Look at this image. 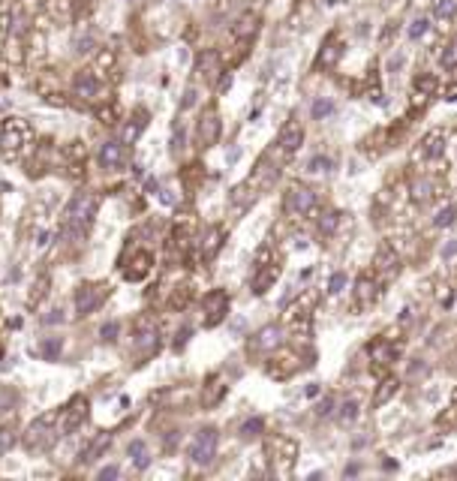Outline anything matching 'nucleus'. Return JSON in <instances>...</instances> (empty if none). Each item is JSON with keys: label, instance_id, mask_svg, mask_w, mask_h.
I'll list each match as a JSON object with an SVG mask.
<instances>
[{"label": "nucleus", "instance_id": "13", "mask_svg": "<svg viewBox=\"0 0 457 481\" xmlns=\"http://www.w3.org/2000/svg\"><path fill=\"white\" fill-rule=\"evenodd\" d=\"M108 295H111L108 283H82L75 289V313L79 316H91V313H96L106 304Z\"/></svg>", "mask_w": 457, "mask_h": 481}, {"label": "nucleus", "instance_id": "19", "mask_svg": "<svg viewBox=\"0 0 457 481\" xmlns=\"http://www.w3.org/2000/svg\"><path fill=\"white\" fill-rule=\"evenodd\" d=\"M283 346V325H265L250 337V355H271Z\"/></svg>", "mask_w": 457, "mask_h": 481}, {"label": "nucleus", "instance_id": "53", "mask_svg": "<svg viewBox=\"0 0 457 481\" xmlns=\"http://www.w3.org/2000/svg\"><path fill=\"white\" fill-rule=\"evenodd\" d=\"M196 99H199L196 87H187V94H184V103H181V108H184V111H187V108H193V106H196Z\"/></svg>", "mask_w": 457, "mask_h": 481}, {"label": "nucleus", "instance_id": "10", "mask_svg": "<svg viewBox=\"0 0 457 481\" xmlns=\"http://www.w3.org/2000/svg\"><path fill=\"white\" fill-rule=\"evenodd\" d=\"M379 295H382V280H379L373 271L358 274V280H355V289H352V310L355 313L370 310L379 301Z\"/></svg>", "mask_w": 457, "mask_h": 481}, {"label": "nucleus", "instance_id": "17", "mask_svg": "<svg viewBox=\"0 0 457 481\" xmlns=\"http://www.w3.org/2000/svg\"><path fill=\"white\" fill-rule=\"evenodd\" d=\"M223 244H226V229H223V226H211V229L202 235V238L193 241L196 262H202V265L214 262V256L223 250Z\"/></svg>", "mask_w": 457, "mask_h": 481}, {"label": "nucleus", "instance_id": "6", "mask_svg": "<svg viewBox=\"0 0 457 481\" xmlns=\"http://www.w3.org/2000/svg\"><path fill=\"white\" fill-rule=\"evenodd\" d=\"M316 205H319V196H316V189L313 187H307V184H289V189L283 193V214L289 217V220H304V217H310L316 211Z\"/></svg>", "mask_w": 457, "mask_h": 481}, {"label": "nucleus", "instance_id": "48", "mask_svg": "<svg viewBox=\"0 0 457 481\" xmlns=\"http://www.w3.org/2000/svg\"><path fill=\"white\" fill-rule=\"evenodd\" d=\"M96 66H99L96 73H106V70H111V66H115V51H111V49H103V51H99Z\"/></svg>", "mask_w": 457, "mask_h": 481}, {"label": "nucleus", "instance_id": "33", "mask_svg": "<svg viewBox=\"0 0 457 481\" xmlns=\"http://www.w3.org/2000/svg\"><path fill=\"white\" fill-rule=\"evenodd\" d=\"M340 220H343L340 211H325V214L319 217V223H316L322 238H334V235H337V229H340Z\"/></svg>", "mask_w": 457, "mask_h": 481}, {"label": "nucleus", "instance_id": "27", "mask_svg": "<svg viewBox=\"0 0 457 481\" xmlns=\"http://www.w3.org/2000/svg\"><path fill=\"white\" fill-rule=\"evenodd\" d=\"M154 268V253L151 250H132V262L124 268V277L130 280V283H139V280H144L151 274Z\"/></svg>", "mask_w": 457, "mask_h": 481}, {"label": "nucleus", "instance_id": "55", "mask_svg": "<svg viewBox=\"0 0 457 481\" xmlns=\"http://www.w3.org/2000/svg\"><path fill=\"white\" fill-rule=\"evenodd\" d=\"M42 322H46V325H54V322H63V313H61V310H51L49 316H42Z\"/></svg>", "mask_w": 457, "mask_h": 481}, {"label": "nucleus", "instance_id": "7", "mask_svg": "<svg viewBox=\"0 0 457 481\" xmlns=\"http://www.w3.org/2000/svg\"><path fill=\"white\" fill-rule=\"evenodd\" d=\"M265 457L277 475L292 473V466L298 461V442L289 439V436H268L265 439Z\"/></svg>", "mask_w": 457, "mask_h": 481}, {"label": "nucleus", "instance_id": "29", "mask_svg": "<svg viewBox=\"0 0 457 481\" xmlns=\"http://www.w3.org/2000/svg\"><path fill=\"white\" fill-rule=\"evenodd\" d=\"M61 156H63V163L73 169V175L79 177V175H82V169H84V163H87V148H84L82 142H70V144H63Z\"/></svg>", "mask_w": 457, "mask_h": 481}, {"label": "nucleus", "instance_id": "16", "mask_svg": "<svg viewBox=\"0 0 457 481\" xmlns=\"http://www.w3.org/2000/svg\"><path fill=\"white\" fill-rule=\"evenodd\" d=\"M304 358H313V355H301L298 349H289V352H280V355H274L271 358V364H268V376L271 379H289V376H295L301 367H307L310 361H304Z\"/></svg>", "mask_w": 457, "mask_h": 481}, {"label": "nucleus", "instance_id": "54", "mask_svg": "<svg viewBox=\"0 0 457 481\" xmlns=\"http://www.w3.org/2000/svg\"><path fill=\"white\" fill-rule=\"evenodd\" d=\"M187 340H189V325H184L181 331L175 334V349H184V346H187Z\"/></svg>", "mask_w": 457, "mask_h": 481}, {"label": "nucleus", "instance_id": "57", "mask_svg": "<svg viewBox=\"0 0 457 481\" xmlns=\"http://www.w3.org/2000/svg\"><path fill=\"white\" fill-rule=\"evenodd\" d=\"M331 406H334V400H322V404H319V416H328Z\"/></svg>", "mask_w": 457, "mask_h": 481}, {"label": "nucleus", "instance_id": "25", "mask_svg": "<svg viewBox=\"0 0 457 481\" xmlns=\"http://www.w3.org/2000/svg\"><path fill=\"white\" fill-rule=\"evenodd\" d=\"M196 73H199V75H202V78H205V82H208V85H214V82H217V78H220L223 73H226V70H223V54H220V51H214V49H208L205 54H199Z\"/></svg>", "mask_w": 457, "mask_h": 481}, {"label": "nucleus", "instance_id": "15", "mask_svg": "<svg viewBox=\"0 0 457 481\" xmlns=\"http://www.w3.org/2000/svg\"><path fill=\"white\" fill-rule=\"evenodd\" d=\"M400 265H403V256H400L397 244L385 241V244H379V250H376V256H373V268H370V271H373L379 280H382V283H388L392 277H397V274H400Z\"/></svg>", "mask_w": 457, "mask_h": 481}, {"label": "nucleus", "instance_id": "45", "mask_svg": "<svg viewBox=\"0 0 457 481\" xmlns=\"http://www.w3.org/2000/svg\"><path fill=\"white\" fill-rule=\"evenodd\" d=\"M427 30H430V18H415V21H412V25H409L406 37H409V39H421Z\"/></svg>", "mask_w": 457, "mask_h": 481}, {"label": "nucleus", "instance_id": "47", "mask_svg": "<svg viewBox=\"0 0 457 481\" xmlns=\"http://www.w3.org/2000/svg\"><path fill=\"white\" fill-rule=\"evenodd\" d=\"M328 115H334V103H331V99H316V103H313V118L322 120Z\"/></svg>", "mask_w": 457, "mask_h": 481}, {"label": "nucleus", "instance_id": "52", "mask_svg": "<svg viewBox=\"0 0 457 481\" xmlns=\"http://www.w3.org/2000/svg\"><path fill=\"white\" fill-rule=\"evenodd\" d=\"M442 66H445V70H454V66H457V46H449L442 51Z\"/></svg>", "mask_w": 457, "mask_h": 481}, {"label": "nucleus", "instance_id": "14", "mask_svg": "<svg viewBox=\"0 0 457 481\" xmlns=\"http://www.w3.org/2000/svg\"><path fill=\"white\" fill-rule=\"evenodd\" d=\"M229 307H232V298L226 289H211L202 298V325L205 328H217L223 319L229 316Z\"/></svg>", "mask_w": 457, "mask_h": 481}, {"label": "nucleus", "instance_id": "56", "mask_svg": "<svg viewBox=\"0 0 457 481\" xmlns=\"http://www.w3.org/2000/svg\"><path fill=\"white\" fill-rule=\"evenodd\" d=\"M99 478H118V466H106V469H99Z\"/></svg>", "mask_w": 457, "mask_h": 481}, {"label": "nucleus", "instance_id": "42", "mask_svg": "<svg viewBox=\"0 0 457 481\" xmlns=\"http://www.w3.org/2000/svg\"><path fill=\"white\" fill-rule=\"evenodd\" d=\"M15 445V424H4L0 427V454H6Z\"/></svg>", "mask_w": 457, "mask_h": 481}, {"label": "nucleus", "instance_id": "24", "mask_svg": "<svg viewBox=\"0 0 457 481\" xmlns=\"http://www.w3.org/2000/svg\"><path fill=\"white\" fill-rule=\"evenodd\" d=\"M73 91L82 99H99V94H103V82H99L96 70H79L75 73L73 75Z\"/></svg>", "mask_w": 457, "mask_h": 481}, {"label": "nucleus", "instance_id": "2", "mask_svg": "<svg viewBox=\"0 0 457 481\" xmlns=\"http://www.w3.org/2000/svg\"><path fill=\"white\" fill-rule=\"evenodd\" d=\"M280 274H283V259L277 256V250L271 247V244H265V247L259 250V256H256V265H253L250 292L253 295H265L277 280H280Z\"/></svg>", "mask_w": 457, "mask_h": 481}, {"label": "nucleus", "instance_id": "9", "mask_svg": "<svg viewBox=\"0 0 457 481\" xmlns=\"http://www.w3.org/2000/svg\"><path fill=\"white\" fill-rule=\"evenodd\" d=\"M400 352H403V343L394 340V337H385V334H379V337H373L370 343H367V355H370L376 373L388 370V367L400 358Z\"/></svg>", "mask_w": 457, "mask_h": 481}, {"label": "nucleus", "instance_id": "37", "mask_svg": "<svg viewBox=\"0 0 457 481\" xmlns=\"http://www.w3.org/2000/svg\"><path fill=\"white\" fill-rule=\"evenodd\" d=\"M457 15V0H439L433 6V21H439L442 27H449V21Z\"/></svg>", "mask_w": 457, "mask_h": 481}, {"label": "nucleus", "instance_id": "5", "mask_svg": "<svg viewBox=\"0 0 457 481\" xmlns=\"http://www.w3.org/2000/svg\"><path fill=\"white\" fill-rule=\"evenodd\" d=\"M132 349H136V355L142 361L160 352V322H157V316H151V313L136 316V322H132Z\"/></svg>", "mask_w": 457, "mask_h": 481}, {"label": "nucleus", "instance_id": "23", "mask_svg": "<svg viewBox=\"0 0 457 481\" xmlns=\"http://www.w3.org/2000/svg\"><path fill=\"white\" fill-rule=\"evenodd\" d=\"M301 144H304V127H301L298 120H289V124H283L280 136H277V142H274V148L283 156H292Z\"/></svg>", "mask_w": 457, "mask_h": 481}, {"label": "nucleus", "instance_id": "20", "mask_svg": "<svg viewBox=\"0 0 457 481\" xmlns=\"http://www.w3.org/2000/svg\"><path fill=\"white\" fill-rule=\"evenodd\" d=\"M220 130H223V124H220V111H217L214 106H208V108L202 111V118H199V124H196V142L202 144V148H211V144H217Z\"/></svg>", "mask_w": 457, "mask_h": 481}, {"label": "nucleus", "instance_id": "22", "mask_svg": "<svg viewBox=\"0 0 457 481\" xmlns=\"http://www.w3.org/2000/svg\"><path fill=\"white\" fill-rule=\"evenodd\" d=\"M99 165L103 169H108V172H115V169H124V165L130 163V151H127V144L124 142H106L103 148H99Z\"/></svg>", "mask_w": 457, "mask_h": 481}, {"label": "nucleus", "instance_id": "39", "mask_svg": "<svg viewBox=\"0 0 457 481\" xmlns=\"http://www.w3.org/2000/svg\"><path fill=\"white\" fill-rule=\"evenodd\" d=\"M96 118L103 120V124H118V118H120V106H118V103L99 106V108H96Z\"/></svg>", "mask_w": 457, "mask_h": 481}, {"label": "nucleus", "instance_id": "36", "mask_svg": "<svg viewBox=\"0 0 457 481\" xmlns=\"http://www.w3.org/2000/svg\"><path fill=\"white\" fill-rule=\"evenodd\" d=\"M127 451H130V461H136V469H148L151 466V454H148L144 439H132Z\"/></svg>", "mask_w": 457, "mask_h": 481}, {"label": "nucleus", "instance_id": "12", "mask_svg": "<svg viewBox=\"0 0 457 481\" xmlns=\"http://www.w3.org/2000/svg\"><path fill=\"white\" fill-rule=\"evenodd\" d=\"M445 136H449L445 130L427 132V136L412 148V165H433L437 160H442L445 156Z\"/></svg>", "mask_w": 457, "mask_h": 481}, {"label": "nucleus", "instance_id": "34", "mask_svg": "<svg viewBox=\"0 0 457 481\" xmlns=\"http://www.w3.org/2000/svg\"><path fill=\"white\" fill-rule=\"evenodd\" d=\"M189 298H193V286L189 283H184V286H175L172 289V295H169V307L172 313H177V310H187V304H189Z\"/></svg>", "mask_w": 457, "mask_h": 481}, {"label": "nucleus", "instance_id": "21", "mask_svg": "<svg viewBox=\"0 0 457 481\" xmlns=\"http://www.w3.org/2000/svg\"><path fill=\"white\" fill-rule=\"evenodd\" d=\"M340 58H343V37L337 30H331L325 37V42H322L319 54H316V70H334Z\"/></svg>", "mask_w": 457, "mask_h": 481}, {"label": "nucleus", "instance_id": "3", "mask_svg": "<svg viewBox=\"0 0 457 481\" xmlns=\"http://www.w3.org/2000/svg\"><path fill=\"white\" fill-rule=\"evenodd\" d=\"M58 439H61V433H58V412H46V416H39L27 427L25 449L30 454H46V451L54 449V442H58Z\"/></svg>", "mask_w": 457, "mask_h": 481}, {"label": "nucleus", "instance_id": "51", "mask_svg": "<svg viewBox=\"0 0 457 481\" xmlns=\"http://www.w3.org/2000/svg\"><path fill=\"white\" fill-rule=\"evenodd\" d=\"M118 331H120L118 322H108V325H103V331H99V337H103L106 343H115L118 340Z\"/></svg>", "mask_w": 457, "mask_h": 481}, {"label": "nucleus", "instance_id": "11", "mask_svg": "<svg viewBox=\"0 0 457 481\" xmlns=\"http://www.w3.org/2000/svg\"><path fill=\"white\" fill-rule=\"evenodd\" d=\"M217 445H220L217 427H202V430H196L187 454H189V461H193L196 466H208L217 457Z\"/></svg>", "mask_w": 457, "mask_h": 481}, {"label": "nucleus", "instance_id": "38", "mask_svg": "<svg viewBox=\"0 0 457 481\" xmlns=\"http://www.w3.org/2000/svg\"><path fill=\"white\" fill-rule=\"evenodd\" d=\"M144 118H148V111H139V120H136V124H127V127H124V136H120V142H124V144H132V142H136V139L142 136V130L148 127V120H144Z\"/></svg>", "mask_w": 457, "mask_h": 481}, {"label": "nucleus", "instance_id": "43", "mask_svg": "<svg viewBox=\"0 0 457 481\" xmlns=\"http://www.w3.org/2000/svg\"><path fill=\"white\" fill-rule=\"evenodd\" d=\"M61 346H63L61 337H49L46 343L39 346V355L46 358V361H54V358H58V352H61Z\"/></svg>", "mask_w": 457, "mask_h": 481}, {"label": "nucleus", "instance_id": "35", "mask_svg": "<svg viewBox=\"0 0 457 481\" xmlns=\"http://www.w3.org/2000/svg\"><path fill=\"white\" fill-rule=\"evenodd\" d=\"M437 427L439 430H457V391H454L451 404L437 416Z\"/></svg>", "mask_w": 457, "mask_h": 481}, {"label": "nucleus", "instance_id": "40", "mask_svg": "<svg viewBox=\"0 0 457 481\" xmlns=\"http://www.w3.org/2000/svg\"><path fill=\"white\" fill-rule=\"evenodd\" d=\"M451 223H457V205L442 208L439 214H437V220H433V226H437V229H449Z\"/></svg>", "mask_w": 457, "mask_h": 481}, {"label": "nucleus", "instance_id": "32", "mask_svg": "<svg viewBox=\"0 0 457 481\" xmlns=\"http://www.w3.org/2000/svg\"><path fill=\"white\" fill-rule=\"evenodd\" d=\"M397 388H400V382L394 376H388V379H382L379 382V388H376V394H373V409H382L388 400H392L394 394H397Z\"/></svg>", "mask_w": 457, "mask_h": 481}, {"label": "nucleus", "instance_id": "28", "mask_svg": "<svg viewBox=\"0 0 457 481\" xmlns=\"http://www.w3.org/2000/svg\"><path fill=\"white\" fill-rule=\"evenodd\" d=\"M259 33V15L256 13H244L235 25H232V39H238V42H253V37Z\"/></svg>", "mask_w": 457, "mask_h": 481}, {"label": "nucleus", "instance_id": "46", "mask_svg": "<svg viewBox=\"0 0 457 481\" xmlns=\"http://www.w3.org/2000/svg\"><path fill=\"white\" fill-rule=\"evenodd\" d=\"M331 165H334L331 156H313V160L307 163V169L316 172V175H322V172H331Z\"/></svg>", "mask_w": 457, "mask_h": 481}, {"label": "nucleus", "instance_id": "44", "mask_svg": "<svg viewBox=\"0 0 457 481\" xmlns=\"http://www.w3.org/2000/svg\"><path fill=\"white\" fill-rule=\"evenodd\" d=\"M262 430H265V421L262 418H250V421L241 424V436H244V439H253V436H259Z\"/></svg>", "mask_w": 457, "mask_h": 481}, {"label": "nucleus", "instance_id": "1", "mask_svg": "<svg viewBox=\"0 0 457 481\" xmlns=\"http://www.w3.org/2000/svg\"><path fill=\"white\" fill-rule=\"evenodd\" d=\"M96 211H99V196L96 193H87V189L75 193L70 202H66L63 214H61V235L66 241H82L87 235V229H91Z\"/></svg>", "mask_w": 457, "mask_h": 481}, {"label": "nucleus", "instance_id": "49", "mask_svg": "<svg viewBox=\"0 0 457 481\" xmlns=\"http://www.w3.org/2000/svg\"><path fill=\"white\" fill-rule=\"evenodd\" d=\"M355 418H358V404L346 400V404L340 406V421H355Z\"/></svg>", "mask_w": 457, "mask_h": 481}, {"label": "nucleus", "instance_id": "26", "mask_svg": "<svg viewBox=\"0 0 457 481\" xmlns=\"http://www.w3.org/2000/svg\"><path fill=\"white\" fill-rule=\"evenodd\" d=\"M226 394H229L226 379H223L220 373H211V376L205 379V388H202V406H205V409H214V406L223 404V397H226Z\"/></svg>", "mask_w": 457, "mask_h": 481}, {"label": "nucleus", "instance_id": "30", "mask_svg": "<svg viewBox=\"0 0 457 481\" xmlns=\"http://www.w3.org/2000/svg\"><path fill=\"white\" fill-rule=\"evenodd\" d=\"M439 91V82H437V75L433 73H425V75H418L415 78V108H425V103Z\"/></svg>", "mask_w": 457, "mask_h": 481}, {"label": "nucleus", "instance_id": "8", "mask_svg": "<svg viewBox=\"0 0 457 481\" xmlns=\"http://www.w3.org/2000/svg\"><path fill=\"white\" fill-rule=\"evenodd\" d=\"M54 412H58V433L61 436H73L87 421V416H91V400H87L84 394H75Z\"/></svg>", "mask_w": 457, "mask_h": 481}, {"label": "nucleus", "instance_id": "4", "mask_svg": "<svg viewBox=\"0 0 457 481\" xmlns=\"http://www.w3.org/2000/svg\"><path fill=\"white\" fill-rule=\"evenodd\" d=\"M33 136V127L25 118H6L0 124V156L4 160H15L21 156V151L27 148V142Z\"/></svg>", "mask_w": 457, "mask_h": 481}, {"label": "nucleus", "instance_id": "31", "mask_svg": "<svg viewBox=\"0 0 457 481\" xmlns=\"http://www.w3.org/2000/svg\"><path fill=\"white\" fill-rule=\"evenodd\" d=\"M108 445H111V433L106 430V433H99L96 439H91V445H87V449L82 451V461H84V463L99 461V457H103V451L108 449Z\"/></svg>", "mask_w": 457, "mask_h": 481}, {"label": "nucleus", "instance_id": "58", "mask_svg": "<svg viewBox=\"0 0 457 481\" xmlns=\"http://www.w3.org/2000/svg\"><path fill=\"white\" fill-rule=\"evenodd\" d=\"M175 442H177V430H172V436L165 439V451H175Z\"/></svg>", "mask_w": 457, "mask_h": 481}, {"label": "nucleus", "instance_id": "50", "mask_svg": "<svg viewBox=\"0 0 457 481\" xmlns=\"http://www.w3.org/2000/svg\"><path fill=\"white\" fill-rule=\"evenodd\" d=\"M343 286H346V274H343V271H337V274H334V277L328 280V292H331V295L343 292Z\"/></svg>", "mask_w": 457, "mask_h": 481}, {"label": "nucleus", "instance_id": "41", "mask_svg": "<svg viewBox=\"0 0 457 481\" xmlns=\"http://www.w3.org/2000/svg\"><path fill=\"white\" fill-rule=\"evenodd\" d=\"M49 295V274H42L39 277V283H33V292H30V298H27V304L33 307V304H39L42 298Z\"/></svg>", "mask_w": 457, "mask_h": 481}, {"label": "nucleus", "instance_id": "18", "mask_svg": "<svg viewBox=\"0 0 457 481\" xmlns=\"http://www.w3.org/2000/svg\"><path fill=\"white\" fill-rule=\"evenodd\" d=\"M437 196H439V184L433 181L430 172H415L409 177L406 199H412L415 205H425V202H430V199H437Z\"/></svg>", "mask_w": 457, "mask_h": 481}]
</instances>
